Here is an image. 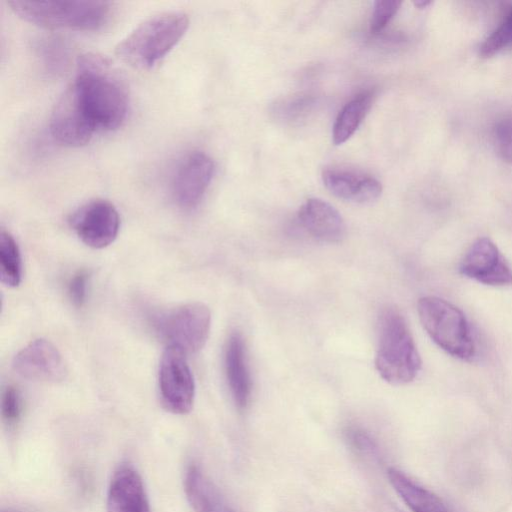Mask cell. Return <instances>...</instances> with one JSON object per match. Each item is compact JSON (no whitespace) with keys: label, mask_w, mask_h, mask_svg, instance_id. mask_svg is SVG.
<instances>
[{"label":"cell","mask_w":512,"mask_h":512,"mask_svg":"<svg viewBox=\"0 0 512 512\" xmlns=\"http://www.w3.org/2000/svg\"><path fill=\"white\" fill-rule=\"evenodd\" d=\"M72 85L97 129L115 130L122 125L128 112V92L106 58L81 55Z\"/></svg>","instance_id":"cell-1"},{"label":"cell","mask_w":512,"mask_h":512,"mask_svg":"<svg viewBox=\"0 0 512 512\" xmlns=\"http://www.w3.org/2000/svg\"><path fill=\"white\" fill-rule=\"evenodd\" d=\"M375 368L392 385L412 382L421 369V358L406 320L394 307L384 308L378 317Z\"/></svg>","instance_id":"cell-2"},{"label":"cell","mask_w":512,"mask_h":512,"mask_svg":"<svg viewBox=\"0 0 512 512\" xmlns=\"http://www.w3.org/2000/svg\"><path fill=\"white\" fill-rule=\"evenodd\" d=\"M189 27L183 12L154 15L135 27L115 48V54L137 69H150L180 41Z\"/></svg>","instance_id":"cell-3"},{"label":"cell","mask_w":512,"mask_h":512,"mask_svg":"<svg viewBox=\"0 0 512 512\" xmlns=\"http://www.w3.org/2000/svg\"><path fill=\"white\" fill-rule=\"evenodd\" d=\"M8 4L23 20L47 29L98 30L111 13L105 1L11 0Z\"/></svg>","instance_id":"cell-4"},{"label":"cell","mask_w":512,"mask_h":512,"mask_svg":"<svg viewBox=\"0 0 512 512\" xmlns=\"http://www.w3.org/2000/svg\"><path fill=\"white\" fill-rule=\"evenodd\" d=\"M417 312L423 328L442 350L465 361L474 357L471 329L458 307L440 297L424 296L417 302Z\"/></svg>","instance_id":"cell-5"},{"label":"cell","mask_w":512,"mask_h":512,"mask_svg":"<svg viewBox=\"0 0 512 512\" xmlns=\"http://www.w3.org/2000/svg\"><path fill=\"white\" fill-rule=\"evenodd\" d=\"M152 325L167 347L191 354L207 341L211 313L203 303H187L155 314Z\"/></svg>","instance_id":"cell-6"},{"label":"cell","mask_w":512,"mask_h":512,"mask_svg":"<svg viewBox=\"0 0 512 512\" xmlns=\"http://www.w3.org/2000/svg\"><path fill=\"white\" fill-rule=\"evenodd\" d=\"M159 389L166 410L187 414L193 407L195 382L185 354L167 347L159 366Z\"/></svg>","instance_id":"cell-7"},{"label":"cell","mask_w":512,"mask_h":512,"mask_svg":"<svg viewBox=\"0 0 512 512\" xmlns=\"http://www.w3.org/2000/svg\"><path fill=\"white\" fill-rule=\"evenodd\" d=\"M69 223L85 245L101 249L116 239L120 217L112 203L95 199L79 207L70 216Z\"/></svg>","instance_id":"cell-8"},{"label":"cell","mask_w":512,"mask_h":512,"mask_svg":"<svg viewBox=\"0 0 512 512\" xmlns=\"http://www.w3.org/2000/svg\"><path fill=\"white\" fill-rule=\"evenodd\" d=\"M49 128L58 143L69 147L87 144L96 131L95 124L85 112L72 84L55 104Z\"/></svg>","instance_id":"cell-9"},{"label":"cell","mask_w":512,"mask_h":512,"mask_svg":"<svg viewBox=\"0 0 512 512\" xmlns=\"http://www.w3.org/2000/svg\"><path fill=\"white\" fill-rule=\"evenodd\" d=\"M214 169L213 160L201 151L185 155L171 180V194L176 204L183 209L196 207L213 178Z\"/></svg>","instance_id":"cell-10"},{"label":"cell","mask_w":512,"mask_h":512,"mask_svg":"<svg viewBox=\"0 0 512 512\" xmlns=\"http://www.w3.org/2000/svg\"><path fill=\"white\" fill-rule=\"evenodd\" d=\"M460 273L490 286L512 284V269L496 244L487 237L477 239L464 255Z\"/></svg>","instance_id":"cell-11"},{"label":"cell","mask_w":512,"mask_h":512,"mask_svg":"<svg viewBox=\"0 0 512 512\" xmlns=\"http://www.w3.org/2000/svg\"><path fill=\"white\" fill-rule=\"evenodd\" d=\"M13 369L22 378L43 382L62 381L67 374L58 349L42 338L30 342L15 355Z\"/></svg>","instance_id":"cell-12"},{"label":"cell","mask_w":512,"mask_h":512,"mask_svg":"<svg viewBox=\"0 0 512 512\" xmlns=\"http://www.w3.org/2000/svg\"><path fill=\"white\" fill-rule=\"evenodd\" d=\"M322 181L332 194L355 203H371L382 192L381 183L374 177L342 167L324 169Z\"/></svg>","instance_id":"cell-13"},{"label":"cell","mask_w":512,"mask_h":512,"mask_svg":"<svg viewBox=\"0 0 512 512\" xmlns=\"http://www.w3.org/2000/svg\"><path fill=\"white\" fill-rule=\"evenodd\" d=\"M107 512H150L149 501L139 473L121 466L113 474L107 493Z\"/></svg>","instance_id":"cell-14"},{"label":"cell","mask_w":512,"mask_h":512,"mask_svg":"<svg viewBox=\"0 0 512 512\" xmlns=\"http://www.w3.org/2000/svg\"><path fill=\"white\" fill-rule=\"evenodd\" d=\"M302 227L315 239L339 243L346 235V225L340 213L319 198L308 199L298 211Z\"/></svg>","instance_id":"cell-15"},{"label":"cell","mask_w":512,"mask_h":512,"mask_svg":"<svg viewBox=\"0 0 512 512\" xmlns=\"http://www.w3.org/2000/svg\"><path fill=\"white\" fill-rule=\"evenodd\" d=\"M227 384L235 405L245 409L249 403L252 383L246 359L243 337L234 332L227 340L224 353Z\"/></svg>","instance_id":"cell-16"},{"label":"cell","mask_w":512,"mask_h":512,"mask_svg":"<svg viewBox=\"0 0 512 512\" xmlns=\"http://www.w3.org/2000/svg\"><path fill=\"white\" fill-rule=\"evenodd\" d=\"M184 490L194 512H237L196 465L186 471Z\"/></svg>","instance_id":"cell-17"},{"label":"cell","mask_w":512,"mask_h":512,"mask_svg":"<svg viewBox=\"0 0 512 512\" xmlns=\"http://www.w3.org/2000/svg\"><path fill=\"white\" fill-rule=\"evenodd\" d=\"M388 479L402 501L412 512H450L445 503L403 471L391 467Z\"/></svg>","instance_id":"cell-18"},{"label":"cell","mask_w":512,"mask_h":512,"mask_svg":"<svg viewBox=\"0 0 512 512\" xmlns=\"http://www.w3.org/2000/svg\"><path fill=\"white\" fill-rule=\"evenodd\" d=\"M372 98L370 92L359 94L340 110L332 130L335 145L343 144L356 132L372 105Z\"/></svg>","instance_id":"cell-19"},{"label":"cell","mask_w":512,"mask_h":512,"mask_svg":"<svg viewBox=\"0 0 512 512\" xmlns=\"http://www.w3.org/2000/svg\"><path fill=\"white\" fill-rule=\"evenodd\" d=\"M0 277L8 287H17L22 279V261L17 242L6 231L0 233Z\"/></svg>","instance_id":"cell-20"},{"label":"cell","mask_w":512,"mask_h":512,"mask_svg":"<svg viewBox=\"0 0 512 512\" xmlns=\"http://www.w3.org/2000/svg\"><path fill=\"white\" fill-rule=\"evenodd\" d=\"M348 446L360 456L370 460L379 458V447L372 435L358 426H349L344 431Z\"/></svg>","instance_id":"cell-21"},{"label":"cell","mask_w":512,"mask_h":512,"mask_svg":"<svg viewBox=\"0 0 512 512\" xmlns=\"http://www.w3.org/2000/svg\"><path fill=\"white\" fill-rule=\"evenodd\" d=\"M512 43V16L505 20L484 40L479 53L483 58H489Z\"/></svg>","instance_id":"cell-22"},{"label":"cell","mask_w":512,"mask_h":512,"mask_svg":"<svg viewBox=\"0 0 512 512\" xmlns=\"http://www.w3.org/2000/svg\"><path fill=\"white\" fill-rule=\"evenodd\" d=\"M493 138L501 159L512 165V115L497 121L493 128Z\"/></svg>","instance_id":"cell-23"},{"label":"cell","mask_w":512,"mask_h":512,"mask_svg":"<svg viewBox=\"0 0 512 512\" xmlns=\"http://www.w3.org/2000/svg\"><path fill=\"white\" fill-rule=\"evenodd\" d=\"M398 0H377L374 2L373 12L370 19V31L379 33L394 17L401 6Z\"/></svg>","instance_id":"cell-24"},{"label":"cell","mask_w":512,"mask_h":512,"mask_svg":"<svg viewBox=\"0 0 512 512\" xmlns=\"http://www.w3.org/2000/svg\"><path fill=\"white\" fill-rule=\"evenodd\" d=\"M2 416L8 424H15L21 414L20 393L14 386H9L4 391L2 397Z\"/></svg>","instance_id":"cell-25"},{"label":"cell","mask_w":512,"mask_h":512,"mask_svg":"<svg viewBox=\"0 0 512 512\" xmlns=\"http://www.w3.org/2000/svg\"><path fill=\"white\" fill-rule=\"evenodd\" d=\"M88 279L89 276L85 271H79L68 283L69 298L77 307H81L86 300Z\"/></svg>","instance_id":"cell-26"},{"label":"cell","mask_w":512,"mask_h":512,"mask_svg":"<svg viewBox=\"0 0 512 512\" xmlns=\"http://www.w3.org/2000/svg\"><path fill=\"white\" fill-rule=\"evenodd\" d=\"M54 40L49 39L48 42H44L41 46V51L46 61V66L58 70L63 65V60L65 61V51L63 50V45Z\"/></svg>","instance_id":"cell-27"},{"label":"cell","mask_w":512,"mask_h":512,"mask_svg":"<svg viewBox=\"0 0 512 512\" xmlns=\"http://www.w3.org/2000/svg\"><path fill=\"white\" fill-rule=\"evenodd\" d=\"M432 2L431 1H428V0H416L414 1V5L418 8H426L427 6H429Z\"/></svg>","instance_id":"cell-28"},{"label":"cell","mask_w":512,"mask_h":512,"mask_svg":"<svg viewBox=\"0 0 512 512\" xmlns=\"http://www.w3.org/2000/svg\"><path fill=\"white\" fill-rule=\"evenodd\" d=\"M511 16H512V13H511Z\"/></svg>","instance_id":"cell-29"},{"label":"cell","mask_w":512,"mask_h":512,"mask_svg":"<svg viewBox=\"0 0 512 512\" xmlns=\"http://www.w3.org/2000/svg\"><path fill=\"white\" fill-rule=\"evenodd\" d=\"M8 512V511H7Z\"/></svg>","instance_id":"cell-30"}]
</instances>
